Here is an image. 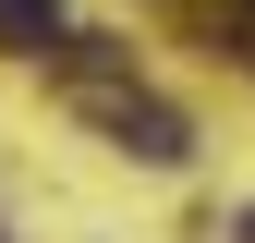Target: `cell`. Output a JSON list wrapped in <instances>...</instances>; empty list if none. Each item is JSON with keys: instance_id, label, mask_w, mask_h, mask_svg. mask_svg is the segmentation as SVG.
Instances as JSON below:
<instances>
[{"instance_id": "277c9868", "label": "cell", "mask_w": 255, "mask_h": 243, "mask_svg": "<svg viewBox=\"0 0 255 243\" xmlns=\"http://www.w3.org/2000/svg\"><path fill=\"white\" fill-rule=\"evenodd\" d=\"M243 243H255V219H243Z\"/></svg>"}, {"instance_id": "6da1fadb", "label": "cell", "mask_w": 255, "mask_h": 243, "mask_svg": "<svg viewBox=\"0 0 255 243\" xmlns=\"http://www.w3.org/2000/svg\"><path fill=\"white\" fill-rule=\"evenodd\" d=\"M85 110H98V122H110V146H122V158H146V170H182V158H195V122H182L170 98H146L134 73L85 85Z\"/></svg>"}, {"instance_id": "3957f363", "label": "cell", "mask_w": 255, "mask_h": 243, "mask_svg": "<svg viewBox=\"0 0 255 243\" xmlns=\"http://www.w3.org/2000/svg\"><path fill=\"white\" fill-rule=\"evenodd\" d=\"M231 37H243V61H255V0H231Z\"/></svg>"}, {"instance_id": "7a4b0ae2", "label": "cell", "mask_w": 255, "mask_h": 243, "mask_svg": "<svg viewBox=\"0 0 255 243\" xmlns=\"http://www.w3.org/2000/svg\"><path fill=\"white\" fill-rule=\"evenodd\" d=\"M61 49V0H0V61H49Z\"/></svg>"}]
</instances>
